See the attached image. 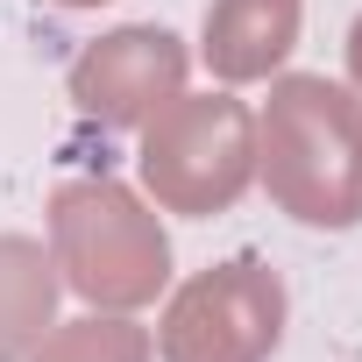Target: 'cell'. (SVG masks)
Instances as JSON below:
<instances>
[{
	"mask_svg": "<svg viewBox=\"0 0 362 362\" xmlns=\"http://www.w3.org/2000/svg\"><path fill=\"white\" fill-rule=\"evenodd\" d=\"M256 177L298 228H362V100L320 71L277 78L256 114Z\"/></svg>",
	"mask_w": 362,
	"mask_h": 362,
	"instance_id": "1",
	"label": "cell"
},
{
	"mask_svg": "<svg viewBox=\"0 0 362 362\" xmlns=\"http://www.w3.org/2000/svg\"><path fill=\"white\" fill-rule=\"evenodd\" d=\"M50 256L100 313H135L170 284V242L156 214L114 177H71L50 192Z\"/></svg>",
	"mask_w": 362,
	"mask_h": 362,
	"instance_id": "2",
	"label": "cell"
},
{
	"mask_svg": "<svg viewBox=\"0 0 362 362\" xmlns=\"http://www.w3.org/2000/svg\"><path fill=\"white\" fill-rule=\"evenodd\" d=\"M142 185L163 214H228L256 177V114L228 93H177L142 121Z\"/></svg>",
	"mask_w": 362,
	"mask_h": 362,
	"instance_id": "3",
	"label": "cell"
},
{
	"mask_svg": "<svg viewBox=\"0 0 362 362\" xmlns=\"http://www.w3.org/2000/svg\"><path fill=\"white\" fill-rule=\"evenodd\" d=\"M277 341H284V277L256 256L185 277L156 327L163 362H270Z\"/></svg>",
	"mask_w": 362,
	"mask_h": 362,
	"instance_id": "4",
	"label": "cell"
},
{
	"mask_svg": "<svg viewBox=\"0 0 362 362\" xmlns=\"http://www.w3.org/2000/svg\"><path fill=\"white\" fill-rule=\"evenodd\" d=\"M177 93H185V43H177L170 29H156V22L107 29L71 64V100L100 128H142Z\"/></svg>",
	"mask_w": 362,
	"mask_h": 362,
	"instance_id": "5",
	"label": "cell"
},
{
	"mask_svg": "<svg viewBox=\"0 0 362 362\" xmlns=\"http://www.w3.org/2000/svg\"><path fill=\"white\" fill-rule=\"evenodd\" d=\"M298 22H305V0H214L199 29V57L221 86L270 78L298 50Z\"/></svg>",
	"mask_w": 362,
	"mask_h": 362,
	"instance_id": "6",
	"label": "cell"
},
{
	"mask_svg": "<svg viewBox=\"0 0 362 362\" xmlns=\"http://www.w3.org/2000/svg\"><path fill=\"white\" fill-rule=\"evenodd\" d=\"M57 256L29 235H0V362H29L57 313Z\"/></svg>",
	"mask_w": 362,
	"mask_h": 362,
	"instance_id": "7",
	"label": "cell"
},
{
	"mask_svg": "<svg viewBox=\"0 0 362 362\" xmlns=\"http://www.w3.org/2000/svg\"><path fill=\"white\" fill-rule=\"evenodd\" d=\"M149 355H156V341H149L135 320H121V313L64 320V327H50V334L29 348V362H149Z\"/></svg>",
	"mask_w": 362,
	"mask_h": 362,
	"instance_id": "8",
	"label": "cell"
},
{
	"mask_svg": "<svg viewBox=\"0 0 362 362\" xmlns=\"http://www.w3.org/2000/svg\"><path fill=\"white\" fill-rule=\"evenodd\" d=\"M348 78H355V100H362V15H355V29H348Z\"/></svg>",
	"mask_w": 362,
	"mask_h": 362,
	"instance_id": "9",
	"label": "cell"
},
{
	"mask_svg": "<svg viewBox=\"0 0 362 362\" xmlns=\"http://www.w3.org/2000/svg\"><path fill=\"white\" fill-rule=\"evenodd\" d=\"M50 8H100V0H50Z\"/></svg>",
	"mask_w": 362,
	"mask_h": 362,
	"instance_id": "10",
	"label": "cell"
}]
</instances>
